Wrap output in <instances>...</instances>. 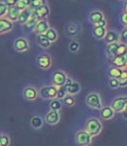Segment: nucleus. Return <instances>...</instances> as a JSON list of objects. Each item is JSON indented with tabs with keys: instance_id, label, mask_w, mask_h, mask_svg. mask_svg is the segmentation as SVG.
<instances>
[{
	"instance_id": "nucleus-47",
	"label": "nucleus",
	"mask_w": 127,
	"mask_h": 146,
	"mask_svg": "<svg viewBox=\"0 0 127 146\" xmlns=\"http://www.w3.org/2000/svg\"><path fill=\"white\" fill-rule=\"evenodd\" d=\"M29 1H30V2H31V0H29Z\"/></svg>"
},
{
	"instance_id": "nucleus-13",
	"label": "nucleus",
	"mask_w": 127,
	"mask_h": 146,
	"mask_svg": "<svg viewBox=\"0 0 127 146\" xmlns=\"http://www.w3.org/2000/svg\"><path fill=\"white\" fill-rule=\"evenodd\" d=\"M82 27L81 25L78 23H71L70 25H68L67 28H66V33L69 36L70 38H73V36H76L77 35H78L81 32Z\"/></svg>"
},
{
	"instance_id": "nucleus-33",
	"label": "nucleus",
	"mask_w": 127,
	"mask_h": 146,
	"mask_svg": "<svg viewBox=\"0 0 127 146\" xmlns=\"http://www.w3.org/2000/svg\"><path fill=\"white\" fill-rule=\"evenodd\" d=\"M63 101H64V104L66 106H68V107H72V106L75 104V103H76V100H75L74 97L71 96V95H69V94L66 95L63 98Z\"/></svg>"
},
{
	"instance_id": "nucleus-9",
	"label": "nucleus",
	"mask_w": 127,
	"mask_h": 146,
	"mask_svg": "<svg viewBox=\"0 0 127 146\" xmlns=\"http://www.w3.org/2000/svg\"><path fill=\"white\" fill-rule=\"evenodd\" d=\"M23 96L27 101H34L39 96V91L33 86H26L23 90Z\"/></svg>"
},
{
	"instance_id": "nucleus-3",
	"label": "nucleus",
	"mask_w": 127,
	"mask_h": 146,
	"mask_svg": "<svg viewBox=\"0 0 127 146\" xmlns=\"http://www.w3.org/2000/svg\"><path fill=\"white\" fill-rule=\"evenodd\" d=\"M58 87L51 85V86H44L39 90V96L45 100H53L57 98Z\"/></svg>"
},
{
	"instance_id": "nucleus-22",
	"label": "nucleus",
	"mask_w": 127,
	"mask_h": 146,
	"mask_svg": "<svg viewBox=\"0 0 127 146\" xmlns=\"http://www.w3.org/2000/svg\"><path fill=\"white\" fill-rule=\"evenodd\" d=\"M118 44H119V42L112 43V44H107L106 49H105L106 56L110 59H112L116 56V52H117V49H118Z\"/></svg>"
},
{
	"instance_id": "nucleus-46",
	"label": "nucleus",
	"mask_w": 127,
	"mask_h": 146,
	"mask_svg": "<svg viewBox=\"0 0 127 146\" xmlns=\"http://www.w3.org/2000/svg\"><path fill=\"white\" fill-rule=\"evenodd\" d=\"M125 69H126V70H127V65H126V67H125Z\"/></svg>"
},
{
	"instance_id": "nucleus-5",
	"label": "nucleus",
	"mask_w": 127,
	"mask_h": 146,
	"mask_svg": "<svg viewBox=\"0 0 127 146\" xmlns=\"http://www.w3.org/2000/svg\"><path fill=\"white\" fill-rule=\"evenodd\" d=\"M67 75L66 73L63 70H56L52 73V76H51V81L54 86L56 87H60L65 84L66 80H67Z\"/></svg>"
},
{
	"instance_id": "nucleus-41",
	"label": "nucleus",
	"mask_w": 127,
	"mask_h": 146,
	"mask_svg": "<svg viewBox=\"0 0 127 146\" xmlns=\"http://www.w3.org/2000/svg\"><path fill=\"white\" fill-rule=\"evenodd\" d=\"M106 25H107V21L105 20V18H104L103 20H101L97 25H95V26H100V27H105L106 28Z\"/></svg>"
},
{
	"instance_id": "nucleus-34",
	"label": "nucleus",
	"mask_w": 127,
	"mask_h": 146,
	"mask_svg": "<svg viewBox=\"0 0 127 146\" xmlns=\"http://www.w3.org/2000/svg\"><path fill=\"white\" fill-rule=\"evenodd\" d=\"M125 54H127V44L119 43L117 49L116 56H122V55H125Z\"/></svg>"
},
{
	"instance_id": "nucleus-29",
	"label": "nucleus",
	"mask_w": 127,
	"mask_h": 146,
	"mask_svg": "<svg viewBox=\"0 0 127 146\" xmlns=\"http://www.w3.org/2000/svg\"><path fill=\"white\" fill-rule=\"evenodd\" d=\"M68 95V86L67 85H63L58 88V92H57V99L59 100H63V98Z\"/></svg>"
},
{
	"instance_id": "nucleus-12",
	"label": "nucleus",
	"mask_w": 127,
	"mask_h": 146,
	"mask_svg": "<svg viewBox=\"0 0 127 146\" xmlns=\"http://www.w3.org/2000/svg\"><path fill=\"white\" fill-rule=\"evenodd\" d=\"M39 21V19L38 18V17L33 13V11H32V15L31 16L30 19L23 25L25 31L27 32L34 31V29H35V27H36V25H37Z\"/></svg>"
},
{
	"instance_id": "nucleus-43",
	"label": "nucleus",
	"mask_w": 127,
	"mask_h": 146,
	"mask_svg": "<svg viewBox=\"0 0 127 146\" xmlns=\"http://www.w3.org/2000/svg\"><path fill=\"white\" fill-rule=\"evenodd\" d=\"M124 12H127V0L124 2Z\"/></svg>"
},
{
	"instance_id": "nucleus-48",
	"label": "nucleus",
	"mask_w": 127,
	"mask_h": 146,
	"mask_svg": "<svg viewBox=\"0 0 127 146\" xmlns=\"http://www.w3.org/2000/svg\"><path fill=\"white\" fill-rule=\"evenodd\" d=\"M0 137H1V134H0Z\"/></svg>"
},
{
	"instance_id": "nucleus-37",
	"label": "nucleus",
	"mask_w": 127,
	"mask_h": 146,
	"mask_svg": "<svg viewBox=\"0 0 127 146\" xmlns=\"http://www.w3.org/2000/svg\"><path fill=\"white\" fill-rule=\"evenodd\" d=\"M11 143L10 137L7 135L1 134V137H0V146H9Z\"/></svg>"
},
{
	"instance_id": "nucleus-4",
	"label": "nucleus",
	"mask_w": 127,
	"mask_h": 146,
	"mask_svg": "<svg viewBox=\"0 0 127 146\" xmlns=\"http://www.w3.org/2000/svg\"><path fill=\"white\" fill-rule=\"evenodd\" d=\"M92 137L85 130L79 131L75 135V142L78 146H89L92 143Z\"/></svg>"
},
{
	"instance_id": "nucleus-14",
	"label": "nucleus",
	"mask_w": 127,
	"mask_h": 146,
	"mask_svg": "<svg viewBox=\"0 0 127 146\" xmlns=\"http://www.w3.org/2000/svg\"><path fill=\"white\" fill-rule=\"evenodd\" d=\"M20 11L17 9L15 5L13 6H9L8 7V11H7V14L5 16V18H7L8 20H10L11 22H17V18H19Z\"/></svg>"
},
{
	"instance_id": "nucleus-16",
	"label": "nucleus",
	"mask_w": 127,
	"mask_h": 146,
	"mask_svg": "<svg viewBox=\"0 0 127 146\" xmlns=\"http://www.w3.org/2000/svg\"><path fill=\"white\" fill-rule=\"evenodd\" d=\"M104 40L105 41V43L107 44H112V43L119 42V34L117 31H113V30L107 31Z\"/></svg>"
},
{
	"instance_id": "nucleus-1",
	"label": "nucleus",
	"mask_w": 127,
	"mask_h": 146,
	"mask_svg": "<svg viewBox=\"0 0 127 146\" xmlns=\"http://www.w3.org/2000/svg\"><path fill=\"white\" fill-rule=\"evenodd\" d=\"M85 127H86L85 131H88L92 137L98 136L100 134V132L102 131V129H103L102 123L99 121V119L95 118V117L89 118L86 121Z\"/></svg>"
},
{
	"instance_id": "nucleus-28",
	"label": "nucleus",
	"mask_w": 127,
	"mask_h": 146,
	"mask_svg": "<svg viewBox=\"0 0 127 146\" xmlns=\"http://www.w3.org/2000/svg\"><path fill=\"white\" fill-rule=\"evenodd\" d=\"M31 126L33 128V129H40V128L43 126L44 121L42 119V117H39V116H34L31 119Z\"/></svg>"
},
{
	"instance_id": "nucleus-25",
	"label": "nucleus",
	"mask_w": 127,
	"mask_h": 146,
	"mask_svg": "<svg viewBox=\"0 0 127 146\" xmlns=\"http://www.w3.org/2000/svg\"><path fill=\"white\" fill-rule=\"evenodd\" d=\"M123 69H119L115 66H111L108 69V76L110 77V78H117L119 79L121 77Z\"/></svg>"
},
{
	"instance_id": "nucleus-44",
	"label": "nucleus",
	"mask_w": 127,
	"mask_h": 146,
	"mask_svg": "<svg viewBox=\"0 0 127 146\" xmlns=\"http://www.w3.org/2000/svg\"><path fill=\"white\" fill-rule=\"evenodd\" d=\"M124 30H126L127 31V25H124Z\"/></svg>"
},
{
	"instance_id": "nucleus-30",
	"label": "nucleus",
	"mask_w": 127,
	"mask_h": 146,
	"mask_svg": "<svg viewBox=\"0 0 127 146\" xmlns=\"http://www.w3.org/2000/svg\"><path fill=\"white\" fill-rule=\"evenodd\" d=\"M50 107H51V111H59L61 108H62V103L60 100L55 98L51 100V104H50Z\"/></svg>"
},
{
	"instance_id": "nucleus-20",
	"label": "nucleus",
	"mask_w": 127,
	"mask_h": 146,
	"mask_svg": "<svg viewBox=\"0 0 127 146\" xmlns=\"http://www.w3.org/2000/svg\"><path fill=\"white\" fill-rule=\"evenodd\" d=\"M31 15H32V10L30 7L25 9L24 11H21L19 13V18H17V22H19L20 25H24L30 19Z\"/></svg>"
},
{
	"instance_id": "nucleus-45",
	"label": "nucleus",
	"mask_w": 127,
	"mask_h": 146,
	"mask_svg": "<svg viewBox=\"0 0 127 146\" xmlns=\"http://www.w3.org/2000/svg\"><path fill=\"white\" fill-rule=\"evenodd\" d=\"M12 1H13V2L15 3V5H16V3H17V1H19V0H12Z\"/></svg>"
},
{
	"instance_id": "nucleus-42",
	"label": "nucleus",
	"mask_w": 127,
	"mask_h": 146,
	"mask_svg": "<svg viewBox=\"0 0 127 146\" xmlns=\"http://www.w3.org/2000/svg\"><path fill=\"white\" fill-rule=\"evenodd\" d=\"M121 114H122V117H123L125 120H127V105L124 107V109L122 111Z\"/></svg>"
},
{
	"instance_id": "nucleus-27",
	"label": "nucleus",
	"mask_w": 127,
	"mask_h": 146,
	"mask_svg": "<svg viewBox=\"0 0 127 146\" xmlns=\"http://www.w3.org/2000/svg\"><path fill=\"white\" fill-rule=\"evenodd\" d=\"M81 91V85L78 82H73L68 87V94L74 96L78 94Z\"/></svg>"
},
{
	"instance_id": "nucleus-6",
	"label": "nucleus",
	"mask_w": 127,
	"mask_h": 146,
	"mask_svg": "<svg viewBox=\"0 0 127 146\" xmlns=\"http://www.w3.org/2000/svg\"><path fill=\"white\" fill-rule=\"evenodd\" d=\"M127 105V96H121L114 98L111 104V107L115 112H122L124 107Z\"/></svg>"
},
{
	"instance_id": "nucleus-11",
	"label": "nucleus",
	"mask_w": 127,
	"mask_h": 146,
	"mask_svg": "<svg viewBox=\"0 0 127 146\" xmlns=\"http://www.w3.org/2000/svg\"><path fill=\"white\" fill-rule=\"evenodd\" d=\"M49 28H50V25H49L47 18H44V19H40L38 22L37 25H36V27L34 29V32L37 35L45 34L48 31Z\"/></svg>"
},
{
	"instance_id": "nucleus-15",
	"label": "nucleus",
	"mask_w": 127,
	"mask_h": 146,
	"mask_svg": "<svg viewBox=\"0 0 127 146\" xmlns=\"http://www.w3.org/2000/svg\"><path fill=\"white\" fill-rule=\"evenodd\" d=\"M104 18V16L103 12L101 11H98V10H95V11H92L90 13L89 17H88L89 21L92 23L93 25H97L98 22L103 20Z\"/></svg>"
},
{
	"instance_id": "nucleus-36",
	"label": "nucleus",
	"mask_w": 127,
	"mask_h": 146,
	"mask_svg": "<svg viewBox=\"0 0 127 146\" xmlns=\"http://www.w3.org/2000/svg\"><path fill=\"white\" fill-rule=\"evenodd\" d=\"M8 7L9 6L5 2H0V17H5Z\"/></svg>"
},
{
	"instance_id": "nucleus-35",
	"label": "nucleus",
	"mask_w": 127,
	"mask_h": 146,
	"mask_svg": "<svg viewBox=\"0 0 127 146\" xmlns=\"http://www.w3.org/2000/svg\"><path fill=\"white\" fill-rule=\"evenodd\" d=\"M68 47H69L70 51L73 52V53H77L80 50V44L78 41H71L69 44Z\"/></svg>"
},
{
	"instance_id": "nucleus-10",
	"label": "nucleus",
	"mask_w": 127,
	"mask_h": 146,
	"mask_svg": "<svg viewBox=\"0 0 127 146\" xmlns=\"http://www.w3.org/2000/svg\"><path fill=\"white\" fill-rule=\"evenodd\" d=\"M45 122L48 124H51V125L57 124L60 121V114H59V111H50L45 115Z\"/></svg>"
},
{
	"instance_id": "nucleus-8",
	"label": "nucleus",
	"mask_w": 127,
	"mask_h": 146,
	"mask_svg": "<svg viewBox=\"0 0 127 146\" xmlns=\"http://www.w3.org/2000/svg\"><path fill=\"white\" fill-rule=\"evenodd\" d=\"M13 46L17 52H25L30 49L29 42L25 38H17L14 41Z\"/></svg>"
},
{
	"instance_id": "nucleus-18",
	"label": "nucleus",
	"mask_w": 127,
	"mask_h": 146,
	"mask_svg": "<svg viewBox=\"0 0 127 146\" xmlns=\"http://www.w3.org/2000/svg\"><path fill=\"white\" fill-rule=\"evenodd\" d=\"M113 66L118 67L119 69H125L127 65V54L122 55V56H115L112 59Z\"/></svg>"
},
{
	"instance_id": "nucleus-32",
	"label": "nucleus",
	"mask_w": 127,
	"mask_h": 146,
	"mask_svg": "<svg viewBox=\"0 0 127 146\" xmlns=\"http://www.w3.org/2000/svg\"><path fill=\"white\" fill-rule=\"evenodd\" d=\"M47 5L46 0H31V5H30V8L32 11H34V10L38 9L39 7H40L42 5Z\"/></svg>"
},
{
	"instance_id": "nucleus-39",
	"label": "nucleus",
	"mask_w": 127,
	"mask_h": 146,
	"mask_svg": "<svg viewBox=\"0 0 127 146\" xmlns=\"http://www.w3.org/2000/svg\"><path fill=\"white\" fill-rule=\"evenodd\" d=\"M119 43L127 44V31L123 30L121 34H119Z\"/></svg>"
},
{
	"instance_id": "nucleus-17",
	"label": "nucleus",
	"mask_w": 127,
	"mask_h": 146,
	"mask_svg": "<svg viewBox=\"0 0 127 146\" xmlns=\"http://www.w3.org/2000/svg\"><path fill=\"white\" fill-rule=\"evenodd\" d=\"M13 29V23L5 17H0V35L11 31Z\"/></svg>"
},
{
	"instance_id": "nucleus-31",
	"label": "nucleus",
	"mask_w": 127,
	"mask_h": 146,
	"mask_svg": "<svg viewBox=\"0 0 127 146\" xmlns=\"http://www.w3.org/2000/svg\"><path fill=\"white\" fill-rule=\"evenodd\" d=\"M30 5H31V2L29 0H19V1L16 3L15 6L21 11H24L25 9L30 7Z\"/></svg>"
},
{
	"instance_id": "nucleus-40",
	"label": "nucleus",
	"mask_w": 127,
	"mask_h": 146,
	"mask_svg": "<svg viewBox=\"0 0 127 146\" xmlns=\"http://www.w3.org/2000/svg\"><path fill=\"white\" fill-rule=\"evenodd\" d=\"M120 21L124 25H127V12H123L120 17Z\"/></svg>"
},
{
	"instance_id": "nucleus-23",
	"label": "nucleus",
	"mask_w": 127,
	"mask_h": 146,
	"mask_svg": "<svg viewBox=\"0 0 127 146\" xmlns=\"http://www.w3.org/2000/svg\"><path fill=\"white\" fill-rule=\"evenodd\" d=\"M37 43L43 49H48L51 45V42L46 38L45 34L37 35Z\"/></svg>"
},
{
	"instance_id": "nucleus-21",
	"label": "nucleus",
	"mask_w": 127,
	"mask_h": 146,
	"mask_svg": "<svg viewBox=\"0 0 127 146\" xmlns=\"http://www.w3.org/2000/svg\"><path fill=\"white\" fill-rule=\"evenodd\" d=\"M115 115V111L111 106H104L100 110V117L104 120H110Z\"/></svg>"
},
{
	"instance_id": "nucleus-38",
	"label": "nucleus",
	"mask_w": 127,
	"mask_h": 146,
	"mask_svg": "<svg viewBox=\"0 0 127 146\" xmlns=\"http://www.w3.org/2000/svg\"><path fill=\"white\" fill-rule=\"evenodd\" d=\"M109 86L112 89L119 88V80L117 78H110L109 79Z\"/></svg>"
},
{
	"instance_id": "nucleus-19",
	"label": "nucleus",
	"mask_w": 127,
	"mask_h": 146,
	"mask_svg": "<svg viewBox=\"0 0 127 146\" xmlns=\"http://www.w3.org/2000/svg\"><path fill=\"white\" fill-rule=\"evenodd\" d=\"M33 13L38 17L39 20L44 19V18H46L50 15V8L47 5H45L39 7L38 9L34 10Z\"/></svg>"
},
{
	"instance_id": "nucleus-24",
	"label": "nucleus",
	"mask_w": 127,
	"mask_h": 146,
	"mask_svg": "<svg viewBox=\"0 0 127 146\" xmlns=\"http://www.w3.org/2000/svg\"><path fill=\"white\" fill-rule=\"evenodd\" d=\"M106 32H107V30L105 27H100V26H95L94 25L93 30H92L93 36L97 39H104Z\"/></svg>"
},
{
	"instance_id": "nucleus-7",
	"label": "nucleus",
	"mask_w": 127,
	"mask_h": 146,
	"mask_svg": "<svg viewBox=\"0 0 127 146\" xmlns=\"http://www.w3.org/2000/svg\"><path fill=\"white\" fill-rule=\"evenodd\" d=\"M37 64H38V66L40 69L48 70V69L51 68V64H52L51 58L50 55H48L46 53L41 54L37 58Z\"/></svg>"
},
{
	"instance_id": "nucleus-26",
	"label": "nucleus",
	"mask_w": 127,
	"mask_h": 146,
	"mask_svg": "<svg viewBox=\"0 0 127 146\" xmlns=\"http://www.w3.org/2000/svg\"><path fill=\"white\" fill-rule=\"evenodd\" d=\"M45 35L46 36V38L51 43L57 41V39L59 38V33H58V31H56V29H54L52 27H50L48 29V31L45 33Z\"/></svg>"
},
{
	"instance_id": "nucleus-2",
	"label": "nucleus",
	"mask_w": 127,
	"mask_h": 146,
	"mask_svg": "<svg viewBox=\"0 0 127 146\" xmlns=\"http://www.w3.org/2000/svg\"><path fill=\"white\" fill-rule=\"evenodd\" d=\"M85 103L86 104L92 109L95 110H100L103 108L101 97L98 92H90L89 93L85 98Z\"/></svg>"
}]
</instances>
